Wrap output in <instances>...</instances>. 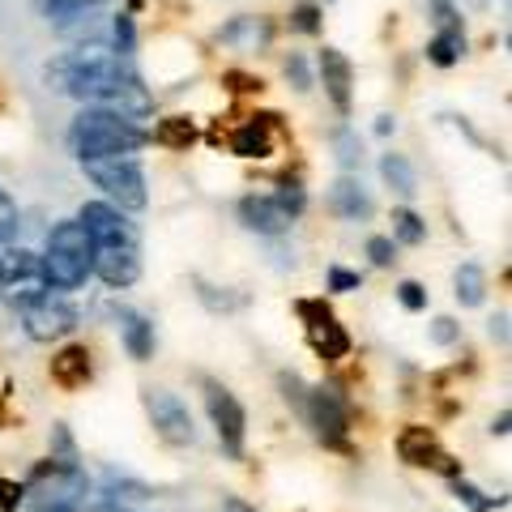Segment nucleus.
I'll use <instances>...</instances> for the list:
<instances>
[{
	"mask_svg": "<svg viewBox=\"0 0 512 512\" xmlns=\"http://www.w3.org/2000/svg\"><path fill=\"white\" fill-rule=\"evenodd\" d=\"M43 82L56 94L82 99L86 107H107L124 120H146L154 111V94L141 86L133 64L107 43H82L73 52L56 56L43 69Z\"/></svg>",
	"mask_w": 512,
	"mask_h": 512,
	"instance_id": "nucleus-1",
	"label": "nucleus"
},
{
	"mask_svg": "<svg viewBox=\"0 0 512 512\" xmlns=\"http://www.w3.org/2000/svg\"><path fill=\"white\" fill-rule=\"evenodd\" d=\"M150 141V133L137 120H124L107 107H82L69 124V150L77 163H99V158H124L137 154Z\"/></svg>",
	"mask_w": 512,
	"mask_h": 512,
	"instance_id": "nucleus-2",
	"label": "nucleus"
},
{
	"mask_svg": "<svg viewBox=\"0 0 512 512\" xmlns=\"http://www.w3.org/2000/svg\"><path fill=\"white\" fill-rule=\"evenodd\" d=\"M43 269V286L47 291H77L86 286V278L94 274V244L86 227L77 218H60L52 231H47V248L39 256Z\"/></svg>",
	"mask_w": 512,
	"mask_h": 512,
	"instance_id": "nucleus-3",
	"label": "nucleus"
},
{
	"mask_svg": "<svg viewBox=\"0 0 512 512\" xmlns=\"http://www.w3.org/2000/svg\"><path fill=\"white\" fill-rule=\"evenodd\" d=\"M86 175L99 184L116 210H146L150 192H146V171H141L137 154L124 158H99V163H86Z\"/></svg>",
	"mask_w": 512,
	"mask_h": 512,
	"instance_id": "nucleus-4",
	"label": "nucleus"
},
{
	"mask_svg": "<svg viewBox=\"0 0 512 512\" xmlns=\"http://www.w3.org/2000/svg\"><path fill=\"white\" fill-rule=\"evenodd\" d=\"M201 389H205V410H210V423L218 431L222 453L239 461V457H244V436H248V414H244V406H239V397L227 389V384H218L210 376L201 380Z\"/></svg>",
	"mask_w": 512,
	"mask_h": 512,
	"instance_id": "nucleus-5",
	"label": "nucleus"
},
{
	"mask_svg": "<svg viewBox=\"0 0 512 512\" xmlns=\"http://www.w3.org/2000/svg\"><path fill=\"white\" fill-rule=\"evenodd\" d=\"M22 325L30 342H60L77 329V308L64 295L39 291L22 303Z\"/></svg>",
	"mask_w": 512,
	"mask_h": 512,
	"instance_id": "nucleus-6",
	"label": "nucleus"
},
{
	"mask_svg": "<svg viewBox=\"0 0 512 512\" xmlns=\"http://www.w3.org/2000/svg\"><path fill=\"white\" fill-rule=\"evenodd\" d=\"M295 414L316 431V440H325L329 448H346L350 414H346V402L333 389H303Z\"/></svg>",
	"mask_w": 512,
	"mask_h": 512,
	"instance_id": "nucleus-7",
	"label": "nucleus"
},
{
	"mask_svg": "<svg viewBox=\"0 0 512 512\" xmlns=\"http://www.w3.org/2000/svg\"><path fill=\"white\" fill-rule=\"evenodd\" d=\"M146 414L158 431V440L171 448H188L197 444V423H192V410L175 397L171 389H146Z\"/></svg>",
	"mask_w": 512,
	"mask_h": 512,
	"instance_id": "nucleus-8",
	"label": "nucleus"
},
{
	"mask_svg": "<svg viewBox=\"0 0 512 512\" xmlns=\"http://www.w3.org/2000/svg\"><path fill=\"white\" fill-rule=\"evenodd\" d=\"M295 312L303 316V329H308V342L320 359L338 363L350 355V333L338 325V316L325 308V299H299Z\"/></svg>",
	"mask_w": 512,
	"mask_h": 512,
	"instance_id": "nucleus-9",
	"label": "nucleus"
},
{
	"mask_svg": "<svg viewBox=\"0 0 512 512\" xmlns=\"http://www.w3.org/2000/svg\"><path fill=\"white\" fill-rule=\"evenodd\" d=\"M397 457H402L406 466H419V470L427 466V470H444L448 478H461V466L440 448L436 431L419 427V423H410V427L397 431Z\"/></svg>",
	"mask_w": 512,
	"mask_h": 512,
	"instance_id": "nucleus-10",
	"label": "nucleus"
},
{
	"mask_svg": "<svg viewBox=\"0 0 512 512\" xmlns=\"http://www.w3.org/2000/svg\"><path fill=\"white\" fill-rule=\"evenodd\" d=\"M77 222L86 227L90 244L94 248H107V244H137V227L124 218V210H116L111 201H86L77 210Z\"/></svg>",
	"mask_w": 512,
	"mask_h": 512,
	"instance_id": "nucleus-11",
	"label": "nucleus"
},
{
	"mask_svg": "<svg viewBox=\"0 0 512 512\" xmlns=\"http://www.w3.org/2000/svg\"><path fill=\"white\" fill-rule=\"evenodd\" d=\"M94 274L103 278V286L111 291H124L141 278V248L137 244H107L94 248Z\"/></svg>",
	"mask_w": 512,
	"mask_h": 512,
	"instance_id": "nucleus-12",
	"label": "nucleus"
},
{
	"mask_svg": "<svg viewBox=\"0 0 512 512\" xmlns=\"http://www.w3.org/2000/svg\"><path fill=\"white\" fill-rule=\"evenodd\" d=\"M316 69H320V82H325L329 103L338 107V116H350V99H355V69H350V60L338 47H325L316 56Z\"/></svg>",
	"mask_w": 512,
	"mask_h": 512,
	"instance_id": "nucleus-13",
	"label": "nucleus"
},
{
	"mask_svg": "<svg viewBox=\"0 0 512 512\" xmlns=\"http://www.w3.org/2000/svg\"><path fill=\"white\" fill-rule=\"evenodd\" d=\"M218 43L235 47V52H265L274 43V22L256 18V13H239L227 26H218Z\"/></svg>",
	"mask_w": 512,
	"mask_h": 512,
	"instance_id": "nucleus-14",
	"label": "nucleus"
},
{
	"mask_svg": "<svg viewBox=\"0 0 512 512\" xmlns=\"http://www.w3.org/2000/svg\"><path fill=\"white\" fill-rule=\"evenodd\" d=\"M239 222H244L248 231H256V235H286L295 227V218L282 210V205L274 201V197H244L239 201Z\"/></svg>",
	"mask_w": 512,
	"mask_h": 512,
	"instance_id": "nucleus-15",
	"label": "nucleus"
},
{
	"mask_svg": "<svg viewBox=\"0 0 512 512\" xmlns=\"http://www.w3.org/2000/svg\"><path fill=\"white\" fill-rule=\"evenodd\" d=\"M274 120L278 116H252L231 133V154L239 158H269L274 154Z\"/></svg>",
	"mask_w": 512,
	"mask_h": 512,
	"instance_id": "nucleus-16",
	"label": "nucleus"
},
{
	"mask_svg": "<svg viewBox=\"0 0 512 512\" xmlns=\"http://www.w3.org/2000/svg\"><path fill=\"white\" fill-rule=\"evenodd\" d=\"M47 372H52V380L60 384V389H86L90 384V350L82 346V342H73V346H64V350H56L52 355V367H47Z\"/></svg>",
	"mask_w": 512,
	"mask_h": 512,
	"instance_id": "nucleus-17",
	"label": "nucleus"
},
{
	"mask_svg": "<svg viewBox=\"0 0 512 512\" xmlns=\"http://www.w3.org/2000/svg\"><path fill=\"white\" fill-rule=\"evenodd\" d=\"M329 210L342 222H367L372 218V197H367V188L355 175H342V180L329 188Z\"/></svg>",
	"mask_w": 512,
	"mask_h": 512,
	"instance_id": "nucleus-18",
	"label": "nucleus"
},
{
	"mask_svg": "<svg viewBox=\"0 0 512 512\" xmlns=\"http://www.w3.org/2000/svg\"><path fill=\"white\" fill-rule=\"evenodd\" d=\"M116 320H120V338H124V350L133 355L137 363H146L154 355V325L141 312L133 308H116Z\"/></svg>",
	"mask_w": 512,
	"mask_h": 512,
	"instance_id": "nucleus-19",
	"label": "nucleus"
},
{
	"mask_svg": "<svg viewBox=\"0 0 512 512\" xmlns=\"http://www.w3.org/2000/svg\"><path fill=\"white\" fill-rule=\"evenodd\" d=\"M380 180L389 184L397 197H414L419 192V180H414V167H410V158L406 154H380Z\"/></svg>",
	"mask_w": 512,
	"mask_h": 512,
	"instance_id": "nucleus-20",
	"label": "nucleus"
},
{
	"mask_svg": "<svg viewBox=\"0 0 512 512\" xmlns=\"http://www.w3.org/2000/svg\"><path fill=\"white\" fill-rule=\"evenodd\" d=\"M150 141L154 146H163V150H188L192 141H197V124H192L188 116H167V120L154 124Z\"/></svg>",
	"mask_w": 512,
	"mask_h": 512,
	"instance_id": "nucleus-21",
	"label": "nucleus"
},
{
	"mask_svg": "<svg viewBox=\"0 0 512 512\" xmlns=\"http://www.w3.org/2000/svg\"><path fill=\"white\" fill-rule=\"evenodd\" d=\"M453 286H457V303H461V308H478V303H483V295H487V274H483V269H478L474 261H466V265L457 269Z\"/></svg>",
	"mask_w": 512,
	"mask_h": 512,
	"instance_id": "nucleus-22",
	"label": "nucleus"
},
{
	"mask_svg": "<svg viewBox=\"0 0 512 512\" xmlns=\"http://www.w3.org/2000/svg\"><path fill=\"white\" fill-rule=\"evenodd\" d=\"M461 56H466V30H440V35L427 43V60L440 64V69L457 64Z\"/></svg>",
	"mask_w": 512,
	"mask_h": 512,
	"instance_id": "nucleus-23",
	"label": "nucleus"
},
{
	"mask_svg": "<svg viewBox=\"0 0 512 512\" xmlns=\"http://www.w3.org/2000/svg\"><path fill=\"white\" fill-rule=\"evenodd\" d=\"M107 5V0H35V9L43 13L47 22H69V18H82V13Z\"/></svg>",
	"mask_w": 512,
	"mask_h": 512,
	"instance_id": "nucleus-24",
	"label": "nucleus"
},
{
	"mask_svg": "<svg viewBox=\"0 0 512 512\" xmlns=\"http://www.w3.org/2000/svg\"><path fill=\"white\" fill-rule=\"evenodd\" d=\"M427 239V222L414 214V210H393V244H410L419 248Z\"/></svg>",
	"mask_w": 512,
	"mask_h": 512,
	"instance_id": "nucleus-25",
	"label": "nucleus"
},
{
	"mask_svg": "<svg viewBox=\"0 0 512 512\" xmlns=\"http://www.w3.org/2000/svg\"><path fill=\"white\" fill-rule=\"evenodd\" d=\"M197 299H201L210 312H239V308L248 303L244 295L227 291V286H210V282H201V278H197Z\"/></svg>",
	"mask_w": 512,
	"mask_h": 512,
	"instance_id": "nucleus-26",
	"label": "nucleus"
},
{
	"mask_svg": "<svg viewBox=\"0 0 512 512\" xmlns=\"http://www.w3.org/2000/svg\"><path fill=\"white\" fill-rule=\"evenodd\" d=\"M333 150H338V163L346 167V171H355L359 163H363V141H359V133L350 124H342L338 133H333Z\"/></svg>",
	"mask_w": 512,
	"mask_h": 512,
	"instance_id": "nucleus-27",
	"label": "nucleus"
},
{
	"mask_svg": "<svg viewBox=\"0 0 512 512\" xmlns=\"http://www.w3.org/2000/svg\"><path fill=\"white\" fill-rule=\"evenodd\" d=\"M274 201H278L291 218H299V214H303V205H308V192L299 188V180H282V188L274 192Z\"/></svg>",
	"mask_w": 512,
	"mask_h": 512,
	"instance_id": "nucleus-28",
	"label": "nucleus"
},
{
	"mask_svg": "<svg viewBox=\"0 0 512 512\" xmlns=\"http://www.w3.org/2000/svg\"><path fill=\"white\" fill-rule=\"evenodd\" d=\"M282 73H286V82H291V86H295L299 94H308V90H312V73H308V60H303L299 52H291V56H286Z\"/></svg>",
	"mask_w": 512,
	"mask_h": 512,
	"instance_id": "nucleus-29",
	"label": "nucleus"
},
{
	"mask_svg": "<svg viewBox=\"0 0 512 512\" xmlns=\"http://www.w3.org/2000/svg\"><path fill=\"white\" fill-rule=\"evenodd\" d=\"M111 30H116V52L128 60V56L137 52V26H133V13H120Z\"/></svg>",
	"mask_w": 512,
	"mask_h": 512,
	"instance_id": "nucleus-30",
	"label": "nucleus"
},
{
	"mask_svg": "<svg viewBox=\"0 0 512 512\" xmlns=\"http://www.w3.org/2000/svg\"><path fill=\"white\" fill-rule=\"evenodd\" d=\"M453 491H457L461 500H466V504H470L474 512H491V508H504V500H487V495L478 491V487H470L466 478H453Z\"/></svg>",
	"mask_w": 512,
	"mask_h": 512,
	"instance_id": "nucleus-31",
	"label": "nucleus"
},
{
	"mask_svg": "<svg viewBox=\"0 0 512 512\" xmlns=\"http://www.w3.org/2000/svg\"><path fill=\"white\" fill-rule=\"evenodd\" d=\"M367 256H372L376 269H389L397 261V244L389 235H372V239H367Z\"/></svg>",
	"mask_w": 512,
	"mask_h": 512,
	"instance_id": "nucleus-32",
	"label": "nucleus"
},
{
	"mask_svg": "<svg viewBox=\"0 0 512 512\" xmlns=\"http://www.w3.org/2000/svg\"><path fill=\"white\" fill-rule=\"evenodd\" d=\"M427 9H431V18H436L440 30H466V26H461V13H457L453 0H427Z\"/></svg>",
	"mask_w": 512,
	"mask_h": 512,
	"instance_id": "nucleus-33",
	"label": "nucleus"
},
{
	"mask_svg": "<svg viewBox=\"0 0 512 512\" xmlns=\"http://www.w3.org/2000/svg\"><path fill=\"white\" fill-rule=\"evenodd\" d=\"M291 26L303 30V35H316V30H320V9L312 5V0H299L295 13H291Z\"/></svg>",
	"mask_w": 512,
	"mask_h": 512,
	"instance_id": "nucleus-34",
	"label": "nucleus"
},
{
	"mask_svg": "<svg viewBox=\"0 0 512 512\" xmlns=\"http://www.w3.org/2000/svg\"><path fill=\"white\" fill-rule=\"evenodd\" d=\"M18 222H22V214H18V201H13V197H9V192H5V188H0V239H5V235H13V231H18Z\"/></svg>",
	"mask_w": 512,
	"mask_h": 512,
	"instance_id": "nucleus-35",
	"label": "nucleus"
},
{
	"mask_svg": "<svg viewBox=\"0 0 512 512\" xmlns=\"http://www.w3.org/2000/svg\"><path fill=\"white\" fill-rule=\"evenodd\" d=\"M457 338H461V325L453 316H436V320H431V342H436V346H453Z\"/></svg>",
	"mask_w": 512,
	"mask_h": 512,
	"instance_id": "nucleus-36",
	"label": "nucleus"
},
{
	"mask_svg": "<svg viewBox=\"0 0 512 512\" xmlns=\"http://www.w3.org/2000/svg\"><path fill=\"white\" fill-rule=\"evenodd\" d=\"M397 299H402L406 312H423L427 308V291L419 282H402V286H397Z\"/></svg>",
	"mask_w": 512,
	"mask_h": 512,
	"instance_id": "nucleus-37",
	"label": "nucleus"
},
{
	"mask_svg": "<svg viewBox=\"0 0 512 512\" xmlns=\"http://www.w3.org/2000/svg\"><path fill=\"white\" fill-rule=\"evenodd\" d=\"M222 86H231L235 94H252V90H261L265 82H261V77H252V73H239V69H227V73H222Z\"/></svg>",
	"mask_w": 512,
	"mask_h": 512,
	"instance_id": "nucleus-38",
	"label": "nucleus"
},
{
	"mask_svg": "<svg viewBox=\"0 0 512 512\" xmlns=\"http://www.w3.org/2000/svg\"><path fill=\"white\" fill-rule=\"evenodd\" d=\"M26 500V487L9 483V478H0V512H18Z\"/></svg>",
	"mask_w": 512,
	"mask_h": 512,
	"instance_id": "nucleus-39",
	"label": "nucleus"
},
{
	"mask_svg": "<svg viewBox=\"0 0 512 512\" xmlns=\"http://www.w3.org/2000/svg\"><path fill=\"white\" fill-rule=\"evenodd\" d=\"M359 286H363L359 274H350V269H342V265L329 269V291H359Z\"/></svg>",
	"mask_w": 512,
	"mask_h": 512,
	"instance_id": "nucleus-40",
	"label": "nucleus"
},
{
	"mask_svg": "<svg viewBox=\"0 0 512 512\" xmlns=\"http://www.w3.org/2000/svg\"><path fill=\"white\" fill-rule=\"evenodd\" d=\"M52 444H56V453H60L64 466H77V453H73V436H69V431L56 427V431H52Z\"/></svg>",
	"mask_w": 512,
	"mask_h": 512,
	"instance_id": "nucleus-41",
	"label": "nucleus"
},
{
	"mask_svg": "<svg viewBox=\"0 0 512 512\" xmlns=\"http://www.w3.org/2000/svg\"><path fill=\"white\" fill-rule=\"evenodd\" d=\"M491 338L500 342V346H508V312H500V316L491 320Z\"/></svg>",
	"mask_w": 512,
	"mask_h": 512,
	"instance_id": "nucleus-42",
	"label": "nucleus"
},
{
	"mask_svg": "<svg viewBox=\"0 0 512 512\" xmlns=\"http://www.w3.org/2000/svg\"><path fill=\"white\" fill-rule=\"evenodd\" d=\"M393 128H397V120H393V116H380V120H376V137H389Z\"/></svg>",
	"mask_w": 512,
	"mask_h": 512,
	"instance_id": "nucleus-43",
	"label": "nucleus"
},
{
	"mask_svg": "<svg viewBox=\"0 0 512 512\" xmlns=\"http://www.w3.org/2000/svg\"><path fill=\"white\" fill-rule=\"evenodd\" d=\"M508 423H512V414L504 410V414H500V419H495V427H491V431H495V436H508Z\"/></svg>",
	"mask_w": 512,
	"mask_h": 512,
	"instance_id": "nucleus-44",
	"label": "nucleus"
},
{
	"mask_svg": "<svg viewBox=\"0 0 512 512\" xmlns=\"http://www.w3.org/2000/svg\"><path fill=\"white\" fill-rule=\"evenodd\" d=\"M222 508H227V512H256L252 504H244V500H235V495H231V500H227V504H222Z\"/></svg>",
	"mask_w": 512,
	"mask_h": 512,
	"instance_id": "nucleus-45",
	"label": "nucleus"
},
{
	"mask_svg": "<svg viewBox=\"0 0 512 512\" xmlns=\"http://www.w3.org/2000/svg\"><path fill=\"white\" fill-rule=\"evenodd\" d=\"M103 512H128V508H124V504H116V500H111V504H107Z\"/></svg>",
	"mask_w": 512,
	"mask_h": 512,
	"instance_id": "nucleus-46",
	"label": "nucleus"
}]
</instances>
